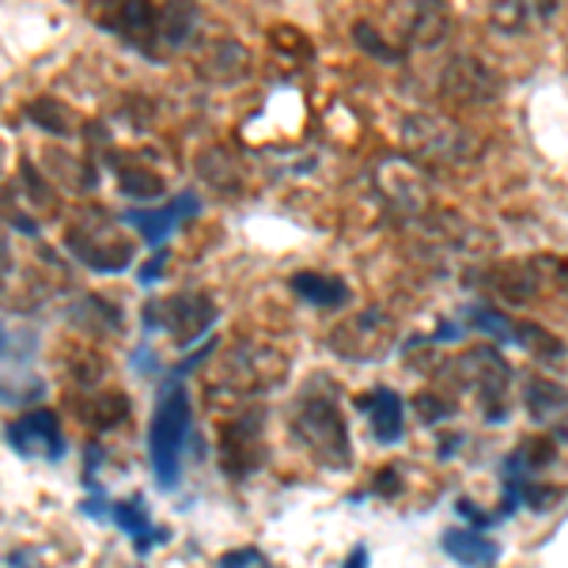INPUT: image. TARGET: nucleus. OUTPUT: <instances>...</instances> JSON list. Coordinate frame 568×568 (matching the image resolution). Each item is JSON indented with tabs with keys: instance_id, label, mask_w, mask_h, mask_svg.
I'll list each match as a JSON object with an SVG mask.
<instances>
[{
	"instance_id": "dca6fc26",
	"label": "nucleus",
	"mask_w": 568,
	"mask_h": 568,
	"mask_svg": "<svg viewBox=\"0 0 568 568\" xmlns=\"http://www.w3.org/2000/svg\"><path fill=\"white\" fill-rule=\"evenodd\" d=\"M292 292L311 307H345L349 304V284L342 277H326V273H296L292 277Z\"/></svg>"
},
{
	"instance_id": "9b49d317",
	"label": "nucleus",
	"mask_w": 568,
	"mask_h": 568,
	"mask_svg": "<svg viewBox=\"0 0 568 568\" xmlns=\"http://www.w3.org/2000/svg\"><path fill=\"white\" fill-rule=\"evenodd\" d=\"M69 251L84 265H91L95 273H122V270H130V262H133V243L118 240V235H110L95 224L72 227Z\"/></svg>"
},
{
	"instance_id": "bb28decb",
	"label": "nucleus",
	"mask_w": 568,
	"mask_h": 568,
	"mask_svg": "<svg viewBox=\"0 0 568 568\" xmlns=\"http://www.w3.org/2000/svg\"><path fill=\"white\" fill-rule=\"evenodd\" d=\"M511 337L516 342H524L530 353H538V356H561L565 349H561V342H557L554 334H546L542 326H535V323H519V326H511Z\"/></svg>"
},
{
	"instance_id": "f3484780",
	"label": "nucleus",
	"mask_w": 568,
	"mask_h": 568,
	"mask_svg": "<svg viewBox=\"0 0 568 568\" xmlns=\"http://www.w3.org/2000/svg\"><path fill=\"white\" fill-rule=\"evenodd\" d=\"M444 549L459 565H466V568H489L500 557L497 542H489L485 535H478V530H466V527L447 530V535H444Z\"/></svg>"
},
{
	"instance_id": "6ab92c4d",
	"label": "nucleus",
	"mask_w": 568,
	"mask_h": 568,
	"mask_svg": "<svg viewBox=\"0 0 568 568\" xmlns=\"http://www.w3.org/2000/svg\"><path fill=\"white\" fill-rule=\"evenodd\" d=\"M554 455H557L554 439H549V436H530V439H524V444H519V452H511L508 470L516 474L519 481H524L527 474H538L542 466L554 463Z\"/></svg>"
},
{
	"instance_id": "393cba45",
	"label": "nucleus",
	"mask_w": 568,
	"mask_h": 568,
	"mask_svg": "<svg viewBox=\"0 0 568 568\" xmlns=\"http://www.w3.org/2000/svg\"><path fill=\"white\" fill-rule=\"evenodd\" d=\"M118 186L122 194H130L136 201H160L163 197V179L152 175V171H141V168H130L118 175Z\"/></svg>"
},
{
	"instance_id": "20e7f679",
	"label": "nucleus",
	"mask_w": 568,
	"mask_h": 568,
	"mask_svg": "<svg viewBox=\"0 0 568 568\" xmlns=\"http://www.w3.org/2000/svg\"><path fill=\"white\" fill-rule=\"evenodd\" d=\"M284 356L270 353V349H251V345H240L224 356L216 372V387L227 394H262L270 387H277L284 379Z\"/></svg>"
},
{
	"instance_id": "473e14b6",
	"label": "nucleus",
	"mask_w": 568,
	"mask_h": 568,
	"mask_svg": "<svg viewBox=\"0 0 568 568\" xmlns=\"http://www.w3.org/2000/svg\"><path fill=\"white\" fill-rule=\"evenodd\" d=\"M345 568H368V549H356V554H353V561L345 565Z\"/></svg>"
},
{
	"instance_id": "4468645a",
	"label": "nucleus",
	"mask_w": 568,
	"mask_h": 568,
	"mask_svg": "<svg viewBox=\"0 0 568 568\" xmlns=\"http://www.w3.org/2000/svg\"><path fill=\"white\" fill-rule=\"evenodd\" d=\"M554 12H557V0H493L489 23L504 34H519V31H527L530 16L554 20Z\"/></svg>"
},
{
	"instance_id": "c85d7f7f",
	"label": "nucleus",
	"mask_w": 568,
	"mask_h": 568,
	"mask_svg": "<svg viewBox=\"0 0 568 568\" xmlns=\"http://www.w3.org/2000/svg\"><path fill=\"white\" fill-rule=\"evenodd\" d=\"M27 118H31L34 125H42V130H50V133H65V130H69V118L61 114V106H58V103H50V99L34 103L31 110H27Z\"/></svg>"
},
{
	"instance_id": "1a4fd4ad",
	"label": "nucleus",
	"mask_w": 568,
	"mask_h": 568,
	"mask_svg": "<svg viewBox=\"0 0 568 568\" xmlns=\"http://www.w3.org/2000/svg\"><path fill=\"white\" fill-rule=\"evenodd\" d=\"M439 95L459 106H485L500 95V77L478 58H455L439 77Z\"/></svg>"
},
{
	"instance_id": "2eb2a0df",
	"label": "nucleus",
	"mask_w": 568,
	"mask_h": 568,
	"mask_svg": "<svg viewBox=\"0 0 568 568\" xmlns=\"http://www.w3.org/2000/svg\"><path fill=\"white\" fill-rule=\"evenodd\" d=\"M524 406L538 425H549V420L568 414V390L557 379L535 375V379H527V387H524Z\"/></svg>"
},
{
	"instance_id": "412c9836",
	"label": "nucleus",
	"mask_w": 568,
	"mask_h": 568,
	"mask_svg": "<svg viewBox=\"0 0 568 568\" xmlns=\"http://www.w3.org/2000/svg\"><path fill=\"white\" fill-rule=\"evenodd\" d=\"M197 23V12L190 0H171L168 8L160 12V42L168 45H179L190 39V31H194Z\"/></svg>"
},
{
	"instance_id": "5701e85b",
	"label": "nucleus",
	"mask_w": 568,
	"mask_h": 568,
	"mask_svg": "<svg viewBox=\"0 0 568 568\" xmlns=\"http://www.w3.org/2000/svg\"><path fill=\"white\" fill-rule=\"evenodd\" d=\"M114 519L125 527V535L133 538L136 549L149 546V538H152V519L144 516V504H141V500H125V504H118V508H114Z\"/></svg>"
},
{
	"instance_id": "0eeeda50",
	"label": "nucleus",
	"mask_w": 568,
	"mask_h": 568,
	"mask_svg": "<svg viewBox=\"0 0 568 568\" xmlns=\"http://www.w3.org/2000/svg\"><path fill=\"white\" fill-rule=\"evenodd\" d=\"M390 20L398 27L402 42L436 50L452 31L447 0H390Z\"/></svg>"
},
{
	"instance_id": "f03ea898",
	"label": "nucleus",
	"mask_w": 568,
	"mask_h": 568,
	"mask_svg": "<svg viewBox=\"0 0 568 568\" xmlns=\"http://www.w3.org/2000/svg\"><path fill=\"white\" fill-rule=\"evenodd\" d=\"M186 436H190V398H186V387L175 379L163 387L160 402H155V414H152V428H149L152 470L163 489H171V485L179 481Z\"/></svg>"
},
{
	"instance_id": "7c9ffc66",
	"label": "nucleus",
	"mask_w": 568,
	"mask_h": 568,
	"mask_svg": "<svg viewBox=\"0 0 568 568\" xmlns=\"http://www.w3.org/2000/svg\"><path fill=\"white\" fill-rule=\"evenodd\" d=\"M163 262H168V254H155V262H149V265H144V273H141V281L144 284H149V281H155V277H160V273H163Z\"/></svg>"
},
{
	"instance_id": "4be33fe9",
	"label": "nucleus",
	"mask_w": 568,
	"mask_h": 568,
	"mask_svg": "<svg viewBox=\"0 0 568 568\" xmlns=\"http://www.w3.org/2000/svg\"><path fill=\"white\" fill-rule=\"evenodd\" d=\"M77 323L88 329V334H114L118 326H122V318H118L114 307H106L103 300H80L77 304Z\"/></svg>"
},
{
	"instance_id": "c756f323",
	"label": "nucleus",
	"mask_w": 568,
	"mask_h": 568,
	"mask_svg": "<svg viewBox=\"0 0 568 568\" xmlns=\"http://www.w3.org/2000/svg\"><path fill=\"white\" fill-rule=\"evenodd\" d=\"M417 414H420V420H428V425H436V420L452 417V414H455V406H447V402H439L436 394H420V398H417Z\"/></svg>"
},
{
	"instance_id": "423d86ee",
	"label": "nucleus",
	"mask_w": 568,
	"mask_h": 568,
	"mask_svg": "<svg viewBox=\"0 0 568 568\" xmlns=\"http://www.w3.org/2000/svg\"><path fill=\"white\" fill-rule=\"evenodd\" d=\"M394 345V323L383 311H361L349 315L345 323H337V329L329 334V349L345 361H379L387 356Z\"/></svg>"
},
{
	"instance_id": "b1692460",
	"label": "nucleus",
	"mask_w": 568,
	"mask_h": 568,
	"mask_svg": "<svg viewBox=\"0 0 568 568\" xmlns=\"http://www.w3.org/2000/svg\"><path fill=\"white\" fill-rule=\"evenodd\" d=\"M125 414H130V398H125L122 390H110V394H99V398L91 402L88 420L95 428H114Z\"/></svg>"
},
{
	"instance_id": "2f4dec72",
	"label": "nucleus",
	"mask_w": 568,
	"mask_h": 568,
	"mask_svg": "<svg viewBox=\"0 0 568 568\" xmlns=\"http://www.w3.org/2000/svg\"><path fill=\"white\" fill-rule=\"evenodd\" d=\"M8 265H12V246H8V240L0 235V277L8 273Z\"/></svg>"
},
{
	"instance_id": "ddd939ff",
	"label": "nucleus",
	"mask_w": 568,
	"mask_h": 568,
	"mask_svg": "<svg viewBox=\"0 0 568 568\" xmlns=\"http://www.w3.org/2000/svg\"><path fill=\"white\" fill-rule=\"evenodd\" d=\"M361 414L372 420V433L379 444H394L402 439V398L387 387H375L368 394H361Z\"/></svg>"
},
{
	"instance_id": "a211bd4d",
	"label": "nucleus",
	"mask_w": 568,
	"mask_h": 568,
	"mask_svg": "<svg viewBox=\"0 0 568 568\" xmlns=\"http://www.w3.org/2000/svg\"><path fill=\"white\" fill-rule=\"evenodd\" d=\"M493 288L500 292L508 304H527V300L538 296V288H542V277H538V262L530 265H504V270L493 273Z\"/></svg>"
},
{
	"instance_id": "f704fd0d",
	"label": "nucleus",
	"mask_w": 568,
	"mask_h": 568,
	"mask_svg": "<svg viewBox=\"0 0 568 568\" xmlns=\"http://www.w3.org/2000/svg\"><path fill=\"white\" fill-rule=\"evenodd\" d=\"M4 353H8V329L0 326V356H4Z\"/></svg>"
},
{
	"instance_id": "aec40b11",
	"label": "nucleus",
	"mask_w": 568,
	"mask_h": 568,
	"mask_svg": "<svg viewBox=\"0 0 568 568\" xmlns=\"http://www.w3.org/2000/svg\"><path fill=\"white\" fill-rule=\"evenodd\" d=\"M246 65H251V58H246V50L240 42H216L205 61V77H216V80H224V84H232V80L246 77Z\"/></svg>"
},
{
	"instance_id": "a878e982",
	"label": "nucleus",
	"mask_w": 568,
	"mask_h": 568,
	"mask_svg": "<svg viewBox=\"0 0 568 568\" xmlns=\"http://www.w3.org/2000/svg\"><path fill=\"white\" fill-rule=\"evenodd\" d=\"M353 39H356V45H361L364 53H372L375 61H387V65H398V61H402L398 45H387V39H383V34L375 31L372 23H356L353 27Z\"/></svg>"
},
{
	"instance_id": "39448f33",
	"label": "nucleus",
	"mask_w": 568,
	"mask_h": 568,
	"mask_svg": "<svg viewBox=\"0 0 568 568\" xmlns=\"http://www.w3.org/2000/svg\"><path fill=\"white\" fill-rule=\"evenodd\" d=\"M144 326H163L171 337L182 345V349H190V342L194 337L205 334L209 326L216 323V304L205 296V292H179V296L163 300V304H149L144 307Z\"/></svg>"
},
{
	"instance_id": "cd10ccee",
	"label": "nucleus",
	"mask_w": 568,
	"mask_h": 568,
	"mask_svg": "<svg viewBox=\"0 0 568 568\" xmlns=\"http://www.w3.org/2000/svg\"><path fill=\"white\" fill-rule=\"evenodd\" d=\"M470 326L485 329V334L497 337V342H511V326L516 323H508V315H500V311H493V307H474Z\"/></svg>"
},
{
	"instance_id": "f8f14e48",
	"label": "nucleus",
	"mask_w": 568,
	"mask_h": 568,
	"mask_svg": "<svg viewBox=\"0 0 568 568\" xmlns=\"http://www.w3.org/2000/svg\"><path fill=\"white\" fill-rule=\"evenodd\" d=\"M194 213H197V197L186 194V197L171 201L168 209H133V213H125L122 220L125 224H133L149 243L160 246L171 232H175V224H182V220L194 216Z\"/></svg>"
},
{
	"instance_id": "9d476101",
	"label": "nucleus",
	"mask_w": 568,
	"mask_h": 568,
	"mask_svg": "<svg viewBox=\"0 0 568 568\" xmlns=\"http://www.w3.org/2000/svg\"><path fill=\"white\" fill-rule=\"evenodd\" d=\"M8 444L16 447L27 459H61L65 455V439H61V428H58V417L50 409H31V414L16 417L8 425Z\"/></svg>"
},
{
	"instance_id": "6e6552de",
	"label": "nucleus",
	"mask_w": 568,
	"mask_h": 568,
	"mask_svg": "<svg viewBox=\"0 0 568 568\" xmlns=\"http://www.w3.org/2000/svg\"><path fill=\"white\" fill-rule=\"evenodd\" d=\"M265 459V439H262V414H243L235 420H227L220 428V466L235 478L254 474Z\"/></svg>"
},
{
	"instance_id": "f257e3e1",
	"label": "nucleus",
	"mask_w": 568,
	"mask_h": 568,
	"mask_svg": "<svg viewBox=\"0 0 568 568\" xmlns=\"http://www.w3.org/2000/svg\"><path fill=\"white\" fill-rule=\"evenodd\" d=\"M292 433L311 452V459L323 463L326 470H349V428L337 409V390L326 379H311V387L300 394L296 409H292Z\"/></svg>"
},
{
	"instance_id": "7ed1b4c3",
	"label": "nucleus",
	"mask_w": 568,
	"mask_h": 568,
	"mask_svg": "<svg viewBox=\"0 0 568 568\" xmlns=\"http://www.w3.org/2000/svg\"><path fill=\"white\" fill-rule=\"evenodd\" d=\"M402 141L425 163H470L478 155L474 133L439 114H414L402 125Z\"/></svg>"
},
{
	"instance_id": "72a5a7b5",
	"label": "nucleus",
	"mask_w": 568,
	"mask_h": 568,
	"mask_svg": "<svg viewBox=\"0 0 568 568\" xmlns=\"http://www.w3.org/2000/svg\"><path fill=\"white\" fill-rule=\"evenodd\" d=\"M91 4L99 8V12H114L118 4H125V0H91Z\"/></svg>"
}]
</instances>
